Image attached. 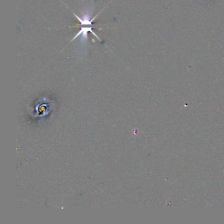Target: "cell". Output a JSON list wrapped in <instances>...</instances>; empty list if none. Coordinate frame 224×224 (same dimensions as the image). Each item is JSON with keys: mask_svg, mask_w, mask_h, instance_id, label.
<instances>
[{"mask_svg": "<svg viewBox=\"0 0 224 224\" xmlns=\"http://www.w3.org/2000/svg\"><path fill=\"white\" fill-rule=\"evenodd\" d=\"M44 106H42V107H41L40 108V109H39V111H40V113H44V111H45V109H44Z\"/></svg>", "mask_w": 224, "mask_h": 224, "instance_id": "1", "label": "cell"}]
</instances>
